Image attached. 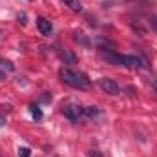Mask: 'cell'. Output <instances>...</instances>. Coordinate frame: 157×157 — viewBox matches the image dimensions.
I'll return each instance as SVG.
<instances>
[{"label":"cell","instance_id":"10","mask_svg":"<svg viewBox=\"0 0 157 157\" xmlns=\"http://www.w3.org/2000/svg\"><path fill=\"white\" fill-rule=\"evenodd\" d=\"M18 154H20V157H29L31 150H29V148H20V150H18Z\"/></svg>","mask_w":157,"mask_h":157},{"label":"cell","instance_id":"4","mask_svg":"<svg viewBox=\"0 0 157 157\" xmlns=\"http://www.w3.org/2000/svg\"><path fill=\"white\" fill-rule=\"evenodd\" d=\"M102 57H104L110 64L122 66V55H117V53H113V51H106V49H102Z\"/></svg>","mask_w":157,"mask_h":157},{"label":"cell","instance_id":"11","mask_svg":"<svg viewBox=\"0 0 157 157\" xmlns=\"http://www.w3.org/2000/svg\"><path fill=\"white\" fill-rule=\"evenodd\" d=\"M18 20H20L22 24H26V15H24V13H20V15H18Z\"/></svg>","mask_w":157,"mask_h":157},{"label":"cell","instance_id":"3","mask_svg":"<svg viewBox=\"0 0 157 157\" xmlns=\"http://www.w3.org/2000/svg\"><path fill=\"white\" fill-rule=\"evenodd\" d=\"M99 88H101L104 93H108V95H119L117 82H115V80H112V78H108V77L99 78Z\"/></svg>","mask_w":157,"mask_h":157},{"label":"cell","instance_id":"1","mask_svg":"<svg viewBox=\"0 0 157 157\" xmlns=\"http://www.w3.org/2000/svg\"><path fill=\"white\" fill-rule=\"evenodd\" d=\"M60 78L68 84V86H71V88H77V90H86V88H90V78L86 77L84 73H78V71H73V70H70V68H62L60 70Z\"/></svg>","mask_w":157,"mask_h":157},{"label":"cell","instance_id":"13","mask_svg":"<svg viewBox=\"0 0 157 157\" xmlns=\"http://www.w3.org/2000/svg\"><path fill=\"white\" fill-rule=\"evenodd\" d=\"M88 157H101V154H99V152H90Z\"/></svg>","mask_w":157,"mask_h":157},{"label":"cell","instance_id":"8","mask_svg":"<svg viewBox=\"0 0 157 157\" xmlns=\"http://www.w3.org/2000/svg\"><path fill=\"white\" fill-rule=\"evenodd\" d=\"M29 112H31V115L37 119V121L42 119V112H40V108L37 106V104H31V106H29Z\"/></svg>","mask_w":157,"mask_h":157},{"label":"cell","instance_id":"5","mask_svg":"<svg viewBox=\"0 0 157 157\" xmlns=\"http://www.w3.org/2000/svg\"><path fill=\"white\" fill-rule=\"evenodd\" d=\"M37 28H39V31L42 33V35H49L51 33V22L48 20V18H44V17H39L37 18Z\"/></svg>","mask_w":157,"mask_h":157},{"label":"cell","instance_id":"9","mask_svg":"<svg viewBox=\"0 0 157 157\" xmlns=\"http://www.w3.org/2000/svg\"><path fill=\"white\" fill-rule=\"evenodd\" d=\"M82 113H86V115H90V117H95V115H99V110H97L95 106H88V108L82 110Z\"/></svg>","mask_w":157,"mask_h":157},{"label":"cell","instance_id":"6","mask_svg":"<svg viewBox=\"0 0 157 157\" xmlns=\"http://www.w3.org/2000/svg\"><path fill=\"white\" fill-rule=\"evenodd\" d=\"M122 66H126V68H139L141 66V59L139 57H132V55H122Z\"/></svg>","mask_w":157,"mask_h":157},{"label":"cell","instance_id":"12","mask_svg":"<svg viewBox=\"0 0 157 157\" xmlns=\"http://www.w3.org/2000/svg\"><path fill=\"white\" fill-rule=\"evenodd\" d=\"M150 24H152V28L157 31V18H152V20H150Z\"/></svg>","mask_w":157,"mask_h":157},{"label":"cell","instance_id":"7","mask_svg":"<svg viewBox=\"0 0 157 157\" xmlns=\"http://www.w3.org/2000/svg\"><path fill=\"white\" fill-rule=\"evenodd\" d=\"M70 9H73V11H80L82 9V6H80V2L78 0H62Z\"/></svg>","mask_w":157,"mask_h":157},{"label":"cell","instance_id":"2","mask_svg":"<svg viewBox=\"0 0 157 157\" xmlns=\"http://www.w3.org/2000/svg\"><path fill=\"white\" fill-rule=\"evenodd\" d=\"M82 106L80 104H75V102H70V104H66V106H62V113H64V117H68L70 121H78V117L82 115Z\"/></svg>","mask_w":157,"mask_h":157},{"label":"cell","instance_id":"14","mask_svg":"<svg viewBox=\"0 0 157 157\" xmlns=\"http://www.w3.org/2000/svg\"><path fill=\"white\" fill-rule=\"evenodd\" d=\"M0 80H6V73L4 71H0Z\"/></svg>","mask_w":157,"mask_h":157}]
</instances>
